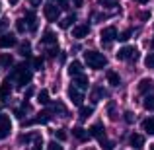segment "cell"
I'll list each match as a JSON object with an SVG mask.
<instances>
[{"instance_id": "obj_1", "label": "cell", "mask_w": 154, "mask_h": 150, "mask_svg": "<svg viewBox=\"0 0 154 150\" xmlns=\"http://www.w3.org/2000/svg\"><path fill=\"white\" fill-rule=\"evenodd\" d=\"M84 60H86V64L90 68H94V70H100V68H103L105 64H107V59L98 51H86L84 53Z\"/></svg>"}, {"instance_id": "obj_2", "label": "cell", "mask_w": 154, "mask_h": 150, "mask_svg": "<svg viewBox=\"0 0 154 150\" xmlns=\"http://www.w3.org/2000/svg\"><path fill=\"white\" fill-rule=\"evenodd\" d=\"M14 78L16 82H18V86H26V84H29L31 80V70L27 64H18V68L14 70Z\"/></svg>"}, {"instance_id": "obj_3", "label": "cell", "mask_w": 154, "mask_h": 150, "mask_svg": "<svg viewBox=\"0 0 154 150\" xmlns=\"http://www.w3.org/2000/svg\"><path fill=\"white\" fill-rule=\"evenodd\" d=\"M117 59L119 60H137L139 59V49L137 47H131V45H125V47H121L119 51H117Z\"/></svg>"}, {"instance_id": "obj_4", "label": "cell", "mask_w": 154, "mask_h": 150, "mask_svg": "<svg viewBox=\"0 0 154 150\" xmlns=\"http://www.w3.org/2000/svg\"><path fill=\"white\" fill-rule=\"evenodd\" d=\"M68 99H70L72 103L76 105V107H82V103H84V94L74 86V84L68 88Z\"/></svg>"}, {"instance_id": "obj_5", "label": "cell", "mask_w": 154, "mask_h": 150, "mask_svg": "<svg viewBox=\"0 0 154 150\" xmlns=\"http://www.w3.org/2000/svg\"><path fill=\"white\" fill-rule=\"evenodd\" d=\"M10 131H12L10 117H8V115H0V140H2V139H8Z\"/></svg>"}, {"instance_id": "obj_6", "label": "cell", "mask_w": 154, "mask_h": 150, "mask_svg": "<svg viewBox=\"0 0 154 150\" xmlns=\"http://www.w3.org/2000/svg\"><path fill=\"white\" fill-rule=\"evenodd\" d=\"M102 39H103V45H109L111 41H115L117 39V29L115 26H107L102 29Z\"/></svg>"}, {"instance_id": "obj_7", "label": "cell", "mask_w": 154, "mask_h": 150, "mask_svg": "<svg viewBox=\"0 0 154 150\" xmlns=\"http://www.w3.org/2000/svg\"><path fill=\"white\" fill-rule=\"evenodd\" d=\"M43 14H45V18L49 20V22H57L59 20V6L57 4H45V8H43Z\"/></svg>"}, {"instance_id": "obj_8", "label": "cell", "mask_w": 154, "mask_h": 150, "mask_svg": "<svg viewBox=\"0 0 154 150\" xmlns=\"http://www.w3.org/2000/svg\"><path fill=\"white\" fill-rule=\"evenodd\" d=\"M90 136H94L96 140H102L105 139V129H103V125L102 123H94L92 125V129H90Z\"/></svg>"}, {"instance_id": "obj_9", "label": "cell", "mask_w": 154, "mask_h": 150, "mask_svg": "<svg viewBox=\"0 0 154 150\" xmlns=\"http://www.w3.org/2000/svg\"><path fill=\"white\" fill-rule=\"evenodd\" d=\"M88 33H90V26L88 23H80V26H76L72 29V37L74 39H84Z\"/></svg>"}, {"instance_id": "obj_10", "label": "cell", "mask_w": 154, "mask_h": 150, "mask_svg": "<svg viewBox=\"0 0 154 150\" xmlns=\"http://www.w3.org/2000/svg\"><path fill=\"white\" fill-rule=\"evenodd\" d=\"M72 84H74V86L78 88L80 92H86L88 88H90V80H88L84 74H78V76H74V82H72Z\"/></svg>"}, {"instance_id": "obj_11", "label": "cell", "mask_w": 154, "mask_h": 150, "mask_svg": "<svg viewBox=\"0 0 154 150\" xmlns=\"http://www.w3.org/2000/svg\"><path fill=\"white\" fill-rule=\"evenodd\" d=\"M139 92H140V94H150V92H154V82L150 78L139 80Z\"/></svg>"}, {"instance_id": "obj_12", "label": "cell", "mask_w": 154, "mask_h": 150, "mask_svg": "<svg viewBox=\"0 0 154 150\" xmlns=\"http://www.w3.org/2000/svg\"><path fill=\"white\" fill-rule=\"evenodd\" d=\"M72 135H74V139H78L80 142H86V140L90 139V133H88L84 127H80V125H78V127H74V129H72Z\"/></svg>"}, {"instance_id": "obj_13", "label": "cell", "mask_w": 154, "mask_h": 150, "mask_svg": "<svg viewBox=\"0 0 154 150\" xmlns=\"http://www.w3.org/2000/svg\"><path fill=\"white\" fill-rule=\"evenodd\" d=\"M16 45V37L12 33H4L0 37V49H10V47Z\"/></svg>"}, {"instance_id": "obj_14", "label": "cell", "mask_w": 154, "mask_h": 150, "mask_svg": "<svg viewBox=\"0 0 154 150\" xmlns=\"http://www.w3.org/2000/svg\"><path fill=\"white\" fill-rule=\"evenodd\" d=\"M23 22H26V26H27V29H29V31H35V29L39 27L37 16L31 14V12H27V14H26V20H23Z\"/></svg>"}, {"instance_id": "obj_15", "label": "cell", "mask_w": 154, "mask_h": 150, "mask_svg": "<svg viewBox=\"0 0 154 150\" xmlns=\"http://www.w3.org/2000/svg\"><path fill=\"white\" fill-rule=\"evenodd\" d=\"M51 121V111H41V113H37V117H35L33 121H26L23 125H31V123H41V125H45V123H49Z\"/></svg>"}, {"instance_id": "obj_16", "label": "cell", "mask_w": 154, "mask_h": 150, "mask_svg": "<svg viewBox=\"0 0 154 150\" xmlns=\"http://www.w3.org/2000/svg\"><path fill=\"white\" fill-rule=\"evenodd\" d=\"M129 140H131V146L137 148V150H140L144 146V139H143V135H139V133H133V135L129 136Z\"/></svg>"}, {"instance_id": "obj_17", "label": "cell", "mask_w": 154, "mask_h": 150, "mask_svg": "<svg viewBox=\"0 0 154 150\" xmlns=\"http://www.w3.org/2000/svg\"><path fill=\"white\" fill-rule=\"evenodd\" d=\"M74 22H76V16H74V14H68L66 18H63V20L59 22V27H60V29H68V27L74 26Z\"/></svg>"}, {"instance_id": "obj_18", "label": "cell", "mask_w": 154, "mask_h": 150, "mask_svg": "<svg viewBox=\"0 0 154 150\" xmlns=\"http://www.w3.org/2000/svg\"><path fill=\"white\" fill-rule=\"evenodd\" d=\"M12 94V82L10 80H4L2 86H0V99H6Z\"/></svg>"}, {"instance_id": "obj_19", "label": "cell", "mask_w": 154, "mask_h": 150, "mask_svg": "<svg viewBox=\"0 0 154 150\" xmlns=\"http://www.w3.org/2000/svg\"><path fill=\"white\" fill-rule=\"evenodd\" d=\"M68 74H72V76L82 74V63H80V60H72V63L68 64Z\"/></svg>"}, {"instance_id": "obj_20", "label": "cell", "mask_w": 154, "mask_h": 150, "mask_svg": "<svg viewBox=\"0 0 154 150\" xmlns=\"http://www.w3.org/2000/svg\"><path fill=\"white\" fill-rule=\"evenodd\" d=\"M12 64H14V57H12L10 53H2V55H0V66L2 68H10Z\"/></svg>"}, {"instance_id": "obj_21", "label": "cell", "mask_w": 154, "mask_h": 150, "mask_svg": "<svg viewBox=\"0 0 154 150\" xmlns=\"http://www.w3.org/2000/svg\"><path fill=\"white\" fill-rule=\"evenodd\" d=\"M107 82L111 84V86L117 88V86H121V76L117 74L115 70H109V72H107Z\"/></svg>"}, {"instance_id": "obj_22", "label": "cell", "mask_w": 154, "mask_h": 150, "mask_svg": "<svg viewBox=\"0 0 154 150\" xmlns=\"http://www.w3.org/2000/svg\"><path fill=\"white\" fill-rule=\"evenodd\" d=\"M41 43H43V45H55V43H57V35L53 33V31H45L43 37H41Z\"/></svg>"}, {"instance_id": "obj_23", "label": "cell", "mask_w": 154, "mask_h": 150, "mask_svg": "<svg viewBox=\"0 0 154 150\" xmlns=\"http://www.w3.org/2000/svg\"><path fill=\"white\" fill-rule=\"evenodd\" d=\"M103 96H105V90H103L102 86H96L94 90H92V103H98Z\"/></svg>"}, {"instance_id": "obj_24", "label": "cell", "mask_w": 154, "mask_h": 150, "mask_svg": "<svg viewBox=\"0 0 154 150\" xmlns=\"http://www.w3.org/2000/svg\"><path fill=\"white\" fill-rule=\"evenodd\" d=\"M143 129L148 135H154V117H148V119L143 121Z\"/></svg>"}, {"instance_id": "obj_25", "label": "cell", "mask_w": 154, "mask_h": 150, "mask_svg": "<svg viewBox=\"0 0 154 150\" xmlns=\"http://www.w3.org/2000/svg\"><path fill=\"white\" fill-rule=\"evenodd\" d=\"M37 101H39L41 105H47V103H49V101H51L49 90H41V92H39V96H37Z\"/></svg>"}, {"instance_id": "obj_26", "label": "cell", "mask_w": 154, "mask_h": 150, "mask_svg": "<svg viewBox=\"0 0 154 150\" xmlns=\"http://www.w3.org/2000/svg\"><path fill=\"white\" fill-rule=\"evenodd\" d=\"M20 55H22V57H29V55H31V45H29L27 41L20 45Z\"/></svg>"}, {"instance_id": "obj_27", "label": "cell", "mask_w": 154, "mask_h": 150, "mask_svg": "<svg viewBox=\"0 0 154 150\" xmlns=\"http://www.w3.org/2000/svg\"><path fill=\"white\" fill-rule=\"evenodd\" d=\"M92 107H80V121H86V119H90V115H92Z\"/></svg>"}, {"instance_id": "obj_28", "label": "cell", "mask_w": 154, "mask_h": 150, "mask_svg": "<svg viewBox=\"0 0 154 150\" xmlns=\"http://www.w3.org/2000/svg\"><path fill=\"white\" fill-rule=\"evenodd\" d=\"M53 109H55L57 113H60V115H66V113H68V111H66V107H64L60 101H55V103H53Z\"/></svg>"}, {"instance_id": "obj_29", "label": "cell", "mask_w": 154, "mask_h": 150, "mask_svg": "<svg viewBox=\"0 0 154 150\" xmlns=\"http://www.w3.org/2000/svg\"><path fill=\"white\" fill-rule=\"evenodd\" d=\"M144 109L154 111V96H146V98H144Z\"/></svg>"}, {"instance_id": "obj_30", "label": "cell", "mask_w": 154, "mask_h": 150, "mask_svg": "<svg viewBox=\"0 0 154 150\" xmlns=\"http://www.w3.org/2000/svg\"><path fill=\"white\" fill-rule=\"evenodd\" d=\"M144 64H146V68H152V70H154V53H148V55H146Z\"/></svg>"}, {"instance_id": "obj_31", "label": "cell", "mask_w": 154, "mask_h": 150, "mask_svg": "<svg viewBox=\"0 0 154 150\" xmlns=\"http://www.w3.org/2000/svg\"><path fill=\"white\" fill-rule=\"evenodd\" d=\"M100 144H102V150H113V148H115V144H113L111 140H107V139H103Z\"/></svg>"}, {"instance_id": "obj_32", "label": "cell", "mask_w": 154, "mask_h": 150, "mask_svg": "<svg viewBox=\"0 0 154 150\" xmlns=\"http://www.w3.org/2000/svg\"><path fill=\"white\" fill-rule=\"evenodd\" d=\"M131 35H133V31H131V29H125V31H123V33H121V35H119V37H117V39L125 43V41H127L129 37H131Z\"/></svg>"}, {"instance_id": "obj_33", "label": "cell", "mask_w": 154, "mask_h": 150, "mask_svg": "<svg viewBox=\"0 0 154 150\" xmlns=\"http://www.w3.org/2000/svg\"><path fill=\"white\" fill-rule=\"evenodd\" d=\"M55 136H57V140H66V133H64L63 129H57V131H55Z\"/></svg>"}, {"instance_id": "obj_34", "label": "cell", "mask_w": 154, "mask_h": 150, "mask_svg": "<svg viewBox=\"0 0 154 150\" xmlns=\"http://www.w3.org/2000/svg\"><path fill=\"white\" fill-rule=\"evenodd\" d=\"M16 29L20 31V33H23V31L27 29V26H26V22H23V20H20L18 23H16Z\"/></svg>"}, {"instance_id": "obj_35", "label": "cell", "mask_w": 154, "mask_h": 150, "mask_svg": "<svg viewBox=\"0 0 154 150\" xmlns=\"http://www.w3.org/2000/svg\"><path fill=\"white\" fill-rule=\"evenodd\" d=\"M102 6H105V8H111V6H117V2L115 0H98Z\"/></svg>"}, {"instance_id": "obj_36", "label": "cell", "mask_w": 154, "mask_h": 150, "mask_svg": "<svg viewBox=\"0 0 154 150\" xmlns=\"http://www.w3.org/2000/svg\"><path fill=\"white\" fill-rule=\"evenodd\" d=\"M123 119L127 121V123H133V121H135V113H133V111H127V113H125V117H123Z\"/></svg>"}, {"instance_id": "obj_37", "label": "cell", "mask_w": 154, "mask_h": 150, "mask_svg": "<svg viewBox=\"0 0 154 150\" xmlns=\"http://www.w3.org/2000/svg\"><path fill=\"white\" fill-rule=\"evenodd\" d=\"M33 66H35V70H43V59H35Z\"/></svg>"}, {"instance_id": "obj_38", "label": "cell", "mask_w": 154, "mask_h": 150, "mask_svg": "<svg viewBox=\"0 0 154 150\" xmlns=\"http://www.w3.org/2000/svg\"><path fill=\"white\" fill-rule=\"evenodd\" d=\"M41 146H43L41 136H35V144H33V148H31V150H41Z\"/></svg>"}, {"instance_id": "obj_39", "label": "cell", "mask_w": 154, "mask_h": 150, "mask_svg": "<svg viewBox=\"0 0 154 150\" xmlns=\"http://www.w3.org/2000/svg\"><path fill=\"white\" fill-rule=\"evenodd\" d=\"M47 150H63V146H60L59 142H49V146H47Z\"/></svg>"}, {"instance_id": "obj_40", "label": "cell", "mask_w": 154, "mask_h": 150, "mask_svg": "<svg viewBox=\"0 0 154 150\" xmlns=\"http://www.w3.org/2000/svg\"><path fill=\"white\" fill-rule=\"evenodd\" d=\"M18 140H20V142H23V144H26V142H29V140H31V136H29V135H22Z\"/></svg>"}, {"instance_id": "obj_41", "label": "cell", "mask_w": 154, "mask_h": 150, "mask_svg": "<svg viewBox=\"0 0 154 150\" xmlns=\"http://www.w3.org/2000/svg\"><path fill=\"white\" fill-rule=\"evenodd\" d=\"M6 27H8V20H6V18H2V20H0V31H4Z\"/></svg>"}, {"instance_id": "obj_42", "label": "cell", "mask_w": 154, "mask_h": 150, "mask_svg": "<svg viewBox=\"0 0 154 150\" xmlns=\"http://www.w3.org/2000/svg\"><path fill=\"white\" fill-rule=\"evenodd\" d=\"M47 55H49V57H55V55H57V47H55V45H53V47H51V51H49V53H47Z\"/></svg>"}, {"instance_id": "obj_43", "label": "cell", "mask_w": 154, "mask_h": 150, "mask_svg": "<svg viewBox=\"0 0 154 150\" xmlns=\"http://www.w3.org/2000/svg\"><path fill=\"white\" fill-rule=\"evenodd\" d=\"M27 2H29L31 6H37V4H41V0H27Z\"/></svg>"}, {"instance_id": "obj_44", "label": "cell", "mask_w": 154, "mask_h": 150, "mask_svg": "<svg viewBox=\"0 0 154 150\" xmlns=\"http://www.w3.org/2000/svg\"><path fill=\"white\" fill-rule=\"evenodd\" d=\"M72 2H74V6H78V8H80V6H82V2H84V0H72Z\"/></svg>"}, {"instance_id": "obj_45", "label": "cell", "mask_w": 154, "mask_h": 150, "mask_svg": "<svg viewBox=\"0 0 154 150\" xmlns=\"http://www.w3.org/2000/svg\"><path fill=\"white\" fill-rule=\"evenodd\" d=\"M8 2H10V4H12V6H16V4H18V2H20V0H8Z\"/></svg>"}, {"instance_id": "obj_46", "label": "cell", "mask_w": 154, "mask_h": 150, "mask_svg": "<svg viewBox=\"0 0 154 150\" xmlns=\"http://www.w3.org/2000/svg\"><path fill=\"white\" fill-rule=\"evenodd\" d=\"M135 2H139V4H146L148 0H135Z\"/></svg>"}, {"instance_id": "obj_47", "label": "cell", "mask_w": 154, "mask_h": 150, "mask_svg": "<svg viewBox=\"0 0 154 150\" xmlns=\"http://www.w3.org/2000/svg\"><path fill=\"white\" fill-rule=\"evenodd\" d=\"M150 150H154V144H150Z\"/></svg>"}, {"instance_id": "obj_48", "label": "cell", "mask_w": 154, "mask_h": 150, "mask_svg": "<svg viewBox=\"0 0 154 150\" xmlns=\"http://www.w3.org/2000/svg\"><path fill=\"white\" fill-rule=\"evenodd\" d=\"M0 10H2V4H0Z\"/></svg>"}]
</instances>
